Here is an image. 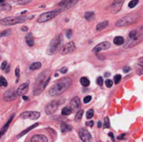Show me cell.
<instances>
[{"label":"cell","instance_id":"obj_1","mask_svg":"<svg viewBox=\"0 0 143 142\" xmlns=\"http://www.w3.org/2000/svg\"><path fill=\"white\" fill-rule=\"evenodd\" d=\"M71 85V80L70 78H63L59 80L55 84H54L49 91L51 96H58L64 93Z\"/></svg>","mask_w":143,"mask_h":142},{"label":"cell","instance_id":"obj_2","mask_svg":"<svg viewBox=\"0 0 143 142\" xmlns=\"http://www.w3.org/2000/svg\"><path fill=\"white\" fill-rule=\"evenodd\" d=\"M141 40H142V34L137 30H132L130 32L129 36H128V38L124 47L126 49L131 48L133 46L137 45V44H139L141 41Z\"/></svg>","mask_w":143,"mask_h":142},{"label":"cell","instance_id":"obj_3","mask_svg":"<svg viewBox=\"0 0 143 142\" xmlns=\"http://www.w3.org/2000/svg\"><path fill=\"white\" fill-rule=\"evenodd\" d=\"M63 42V36L62 34H58L50 41L49 44L47 48V54L49 55H52L58 50L59 47L61 46Z\"/></svg>","mask_w":143,"mask_h":142},{"label":"cell","instance_id":"obj_4","mask_svg":"<svg viewBox=\"0 0 143 142\" xmlns=\"http://www.w3.org/2000/svg\"><path fill=\"white\" fill-rule=\"evenodd\" d=\"M138 14L137 13H130L127 15L124 16L121 18V19H119L116 23V27H124L127 25H131V24L136 23L138 19Z\"/></svg>","mask_w":143,"mask_h":142},{"label":"cell","instance_id":"obj_5","mask_svg":"<svg viewBox=\"0 0 143 142\" xmlns=\"http://www.w3.org/2000/svg\"><path fill=\"white\" fill-rule=\"evenodd\" d=\"M28 19V18L25 16H19V17H7L4 19H2L0 23L2 25L4 26H10V25H15L17 23H24Z\"/></svg>","mask_w":143,"mask_h":142},{"label":"cell","instance_id":"obj_6","mask_svg":"<svg viewBox=\"0 0 143 142\" xmlns=\"http://www.w3.org/2000/svg\"><path fill=\"white\" fill-rule=\"evenodd\" d=\"M46 71H44L38 77V79L36 80V82H35V86L34 89V94L35 95H38L41 93V92L44 90V82L46 81V80L48 79L47 75L45 74Z\"/></svg>","mask_w":143,"mask_h":142},{"label":"cell","instance_id":"obj_7","mask_svg":"<svg viewBox=\"0 0 143 142\" xmlns=\"http://www.w3.org/2000/svg\"><path fill=\"white\" fill-rule=\"evenodd\" d=\"M61 11H62L61 9H56V10H53V11H49V12H46V13H42L39 17L38 22L39 23H44V22H47V21L51 20L52 19H54V18L58 15Z\"/></svg>","mask_w":143,"mask_h":142},{"label":"cell","instance_id":"obj_8","mask_svg":"<svg viewBox=\"0 0 143 142\" xmlns=\"http://www.w3.org/2000/svg\"><path fill=\"white\" fill-rule=\"evenodd\" d=\"M125 0H114L112 4L110 5V10L111 13H117L122 8Z\"/></svg>","mask_w":143,"mask_h":142},{"label":"cell","instance_id":"obj_9","mask_svg":"<svg viewBox=\"0 0 143 142\" xmlns=\"http://www.w3.org/2000/svg\"><path fill=\"white\" fill-rule=\"evenodd\" d=\"M78 2L79 0H63V1H61L59 3V6L60 7L59 9H61L62 11L65 9H69L71 7L76 5Z\"/></svg>","mask_w":143,"mask_h":142},{"label":"cell","instance_id":"obj_10","mask_svg":"<svg viewBox=\"0 0 143 142\" xmlns=\"http://www.w3.org/2000/svg\"><path fill=\"white\" fill-rule=\"evenodd\" d=\"M22 119L38 120L40 117V113L37 111H25L20 115Z\"/></svg>","mask_w":143,"mask_h":142},{"label":"cell","instance_id":"obj_11","mask_svg":"<svg viewBox=\"0 0 143 142\" xmlns=\"http://www.w3.org/2000/svg\"><path fill=\"white\" fill-rule=\"evenodd\" d=\"M74 49H76V44H74V42H70L68 43L67 44L64 45L63 48L60 49V53H61V54H70V53H72L73 51H74Z\"/></svg>","mask_w":143,"mask_h":142},{"label":"cell","instance_id":"obj_12","mask_svg":"<svg viewBox=\"0 0 143 142\" xmlns=\"http://www.w3.org/2000/svg\"><path fill=\"white\" fill-rule=\"evenodd\" d=\"M58 106H59V104L57 101H52L50 103H49L45 108V113L47 114V115H52V114L57 109Z\"/></svg>","mask_w":143,"mask_h":142},{"label":"cell","instance_id":"obj_13","mask_svg":"<svg viewBox=\"0 0 143 142\" xmlns=\"http://www.w3.org/2000/svg\"><path fill=\"white\" fill-rule=\"evenodd\" d=\"M79 135H80V138L83 142H90L91 140V136L90 132L85 129H81Z\"/></svg>","mask_w":143,"mask_h":142},{"label":"cell","instance_id":"obj_14","mask_svg":"<svg viewBox=\"0 0 143 142\" xmlns=\"http://www.w3.org/2000/svg\"><path fill=\"white\" fill-rule=\"evenodd\" d=\"M110 47V44L109 42H102L101 44H99L95 46V47L93 49V52L95 53H98L101 52L102 50H106V49H108Z\"/></svg>","mask_w":143,"mask_h":142},{"label":"cell","instance_id":"obj_15","mask_svg":"<svg viewBox=\"0 0 143 142\" xmlns=\"http://www.w3.org/2000/svg\"><path fill=\"white\" fill-rule=\"evenodd\" d=\"M16 97H17V94L13 90H9L4 93V94H3V99L4 101H12L13 99H15Z\"/></svg>","mask_w":143,"mask_h":142},{"label":"cell","instance_id":"obj_16","mask_svg":"<svg viewBox=\"0 0 143 142\" xmlns=\"http://www.w3.org/2000/svg\"><path fill=\"white\" fill-rule=\"evenodd\" d=\"M31 142H48V139L44 135H35L31 138Z\"/></svg>","mask_w":143,"mask_h":142},{"label":"cell","instance_id":"obj_17","mask_svg":"<svg viewBox=\"0 0 143 142\" xmlns=\"http://www.w3.org/2000/svg\"><path fill=\"white\" fill-rule=\"evenodd\" d=\"M28 90V84H27V83L22 84L19 88H18L17 94H19V95H24V94H25L27 93Z\"/></svg>","mask_w":143,"mask_h":142},{"label":"cell","instance_id":"obj_18","mask_svg":"<svg viewBox=\"0 0 143 142\" xmlns=\"http://www.w3.org/2000/svg\"><path fill=\"white\" fill-rule=\"evenodd\" d=\"M70 106L74 109H77L80 106V99L79 97H74L70 101Z\"/></svg>","mask_w":143,"mask_h":142},{"label":"cell","instance_id":"obj_19","mask_svg":"<svg viewBox=\"0 0 143 142\" xmlns=\"http://www.w3.org/2000/svg\"><path fill=\"white\" fill-rule=\"evenodd\" d=\"M13 117H14V114H13V115L10 116V118H9V120H8V122H7L5 125H4V126H3V128H2V130H1V133H0V136H3V134H4V132L7 130V129H8V127L9 126V125L11 124V122H12V120H13Z\"/></svg>","mask_w":143,"mask_h":142},{"label":"cell","instance_id":"obj_20","mask_svg":"<svg viewBox=\"0 0 143 142\" xmlns=\"http://www.w3.org/2000/svg\"><path fill=\"white\" fill-rule=\"evenodd\" d=\"M25 38H26V43H27V44L28 46H30V47L34 46V40L32 34H28L27 36L25 37Z\"/></svg>","mask_w":143,"mask_h":142},{"label":"cell","instance_id":"obj_21","mask_svg":"<svg viewBox=\"0 0 143 142\" xmlns=\"http://www.w3.org/2000/svg\"><path fill=\"white\" fill-rule=\"evenodd\" d=\"M108 24H109L108 21H104V22L100 23L97 24V26H96V30H97V31H101L102 29H104L106 27L108 26Z\"/></svg>","mask_w":143,"mask_h":142},{"label":"cell","instance_id":"obj_22","mask_svg":"<svg viewBox=\"0 0 143 142\" xmlns=\"http://www.w3.org/2000/svg\"><path fill=\"white\" fill-rule=\"evenodd\" d=\"M39 125V124L38 123H35L34 124V125H32V126H30L29 128H28V129L27 130H24L23 131V132H21L19 135V136H18V138H20V137H22L23 136H24V135H25V134H27L28 132H29V131L31 130H33L34 129V128H35V127H36V126H38Z\"/></svg>","mask_w":143,"mask_h":142},{"label":"cell","instance_id":"obj_23","mask_svg":"<svg viewBox=\"0 0 143 142\" xmlns=\"http://www.w3.org/2000/svg\"><path fill=\"white\" fill-rule=\"evenodd\" d=\"M125 43V40L123 37L121 36H117L114 38V44L116 45H121Z\"/></svg>","mask_w":143,"mask_h":142},{"label":"cell","instance_id":"obj_24","mask_svg":"<svg viewBox=\"0 0 143 142\" xmlns=\"http://www.w3.org/2000/svg\"><path fill=\"white\" fill-rule=\"evenodd\" d=\"M61 131L63 133H65V132H68V131H70L71 130V126L69 125H67L66 123H62L61 124Z\"/></svg>","mask_w":143,"mask_h":142},{"label":"cell","instance_id":"obj_25","mask_svg":"<svg viewBox=\"0 0 143 142\" xmlns=\"http://www.w3.org/2000/svg\"><path fill=\"white\" fill-rule=\"evenodd\" d=\"M41 65H41L40 62H34L29 66V69H30V70H36V69H39V68H40Z\"/></svg>","mask_w":143,"mask_h":142},{"label":"cell","instance_id":"obj_26","mask_svg":"<svg viewBox=\"0 0 143 142\" xmlns=\"http://www.w3.org/2000/svg\"><path fill=\"white\" fill-rule=\"evenodd\" d=\"M13 2L19 5H26L31 3L32 0H13Z\"/></svg>","mask_w":143,"mask_h":142},{"label":"cell","instance_id":"obj_27","mask_svg":"<svg viewBox=\"0 0 143 142\" xmlns=\"http://www.w3.org/2000/svg\"><path fill=\"white\" fill-rule=\"evenodd\" d=\"M94 17H95V13L92 11L87 12L85 13V19H87V20H91Z\"/></svg>","mask_w":143,"mask_h":142},{"label":"cell","instance_id":"obj_28","mask_svg":"<svg viewBox=\"0 0 143 142\" xmlns=\"http://www.w3.org/2000/svg\"><path fill=\"white\" fill-rule=\"evenodd\" d=\"M80 84L83 85V86H88L90 84V80L87 79L86 77H82L80 79Z\"/></svg>","mask_w":143,"mask_h":142},{"label":"cell","instance_id":"obj_29","mask_svg":"<svg viewBox=\"0 0 143 142\" xmlns=\"http://www.w3.org/2000/svg\"><path fill=\"white\" fill-rule=\"evenodd\" d=\"M71 112H72V109H71L69 107H65L63 108L62 111H61V114L63 115H69L71 114Z\"/></svg>","mask_w":143,"mask_h":142},{"label":"cell","instance_id":"obj_30","mask_svg":"<svg viewBox=\"0 0 143 142\" xmlns=\"http://www.w3.org/2000/svg\"><path fill=\"white\" fill-rule=\"evenodd\" d=\"M83 114H84V111H83V109H80V111H79L76 114V121H80V120L82 119V116H83Z\"/></svg>","mask_w":143,"mask_h":142},{"label":"cell","instance_id":"obj_31","mask_svg":"<svg viewBox=\"0 0 143 142\" xmlns=\"http://www.w3.org/2000/svg\"><path fill=\"white\" fill-rule=\"evenodd\" d=\"M0 9H1V10H4V11H10L11 10V6L9 3H3V4H1Z\"/></svg>","mask_w":143,"mask_h":142},{"label":"cell","instance_id":"obj_32","mask_svg":"<svg viewBox=\"0 0 143 142\" xmlns=\"http://www.w3.org/2000/svg\"><path fill=\"white\" fill-rule=\"evenodd\" d=\"M0 86H2V87H7L8 86L7 80L4 79V77H3V76H1V78H0Z\"/></svg>","mask_w":143,"mask_h":142},{"label":"cell","instance_id":"obj_33","mask_svg":"<svg viewBox=\"0 0 143 142\" xmlns=\"http://www.w3.org/2000/svg\"><path fill=\"white\" fill-rule=\"evenodd\" d=\"M139 0H131V1L129 3V4H128V6H129V8L131 9H133L134 7L137 6V4L138 3Z\"/></svg>","mask_w":143,"mask_h":142},{"label":"cell","instance_id":"obj_34","mask_svg":"<svg viewBox=\"0 0 143 142\" xmlns=\"http://www.w3.org/2000/svg\"><path fill=\"white\" fill-rule=\"evenodd\" d=\"M93 115H94V109H90L86 113V118L87 119H91Z\"/></svg>","mask_w":143,"mask_h":142},{"label":"cell","instance_id":"obj_35","mask_svg":"<svg viewBox=\"0 0 143 142\" xmlns=\"http://www.w3.org/2000/svg\"><path fill=\"white\" fill-rule=\"evenodd\" d=\"M121 80V74H116V75L114 76V82H115V84H119Z\"/></svg>","mask_w":143,"mask_h":142},{"label":"cell","instance_id":"obj_36","mask_svg":"<svg viewBox=\"0 0 143 142\" xmlns=\"http://www.w3.org/2000/svg\"><path fill=\"white\" fill-rule=\"evenodd\" d=\"M104 128H110V121L108 117H106L104 119Z\"/></svg>","mask_w":143,"mask_h":142},{"label":"cell","instance_id":"obj_37","mask_svg":"<svg viewBox=\"0 0 143 142\" xmlns=\"http://www.w3.org/2000/svg\"><path fill=\"white\" fill-rule=\"evenodd\" d=\"M10 33H11V30H10V29H7V30L3 31L2 33H1V35H0V36H1V37H4V36H7V35L10 34Z\"/></svg>","mask_w":143,"mask_h":142},{"label":"cell","instance_id":"obj_38","mask_svg":"<svg viewBox=\"0 0 143 142\" xmlns=\"http://www.w3.org/2000/svg\"><path fill=\"white\" fill-rule=\"evenodd\" d=\"M106 85L107 88H110L113 85V81L110 80H106Z\"/></svg>","mask_w":143,"mask_h":142},{"label":"cell","instance_id":"obj_39","mask_svg":"<svg viewBox=\"0 0 143 142\" xmlns=\"http://www.w3.org/2000/svg\"><path fill=\"white\" fill-rule=\"evenodd\" d=\"M96 83H97V84L100 85V86H101V85L103 84V78L99 76L97 78V80H96Z\"/></svg>","mask_w":143,"mask_h":142},{"label":"cell","instance_id":"obj_40","mask_svg":"<svg viewBox=\"0 0 143 142\" xmlns=\"http://www.w3.org/2000/svg\"><path fill=\"white\" fill-rule=\"evenodd\" d=\"M91 99H92V97L91 96V95H88V96L85 97V99H84V103H85V104H87V103H89V102L91 100Z\"/></svg>","mask_w":143,"mask_h":142},{"label":"cell","instance_id":"obj_41","mask_svg":"<svg viewBox=\"0 0 143 142\" xmlns=\"http://www.w3.org/2000/svg\"><path fill=\"white\" fill-rule=\"evenodd\" d=\"M66 36H67L68 38H70L71 36H72V31H71L70 29H68L66 31Z\"/></svg>","mask_w":143,"mask_h":142},{"label":"cell","instance_id":"obj_42","mask_svg":"<svg viewBox=\"0 0 143 142\" xmlns=\"http://www.w3.org/2000/svg\"><path fill=\"white\" fill-rule=\"evenodd\" d=\"M85 125H86L87 126L92 127L93 125H94V121H93V120H90V121H88V122L85 123Z\"/></svg>","mask_w":143,"mask_h":142},{"label":"cell","instance_id":"obj_43","mask_svg":"<svg viewBox=\"0 0 143 142\" xmlns=\"http://www.w3.org/2000/svg\"><path fill=\"white\" fill-rule=\"evenodd\" d=\"M7 61H3V63H2V65H1V69H3V70H4L5 69V68H7Z\"/></svg>","mask_w":143,"mask_h":142},{"label":"cell","instance_id":"obj_44","mask_svg":"<svg viewBox=\"0 0 143 142\" xmlns=\"http://www.w3.org/2000/svg\"><path fill=\"white\" fill-rule=\"evenodd\" d=\"M137 73L139 74H143V67L141 66V67H139V68L137 69Z\"/></svg>","mask_w":143,"mask_h":142},{"label":"cell","instance_id":"obj_45","mask_svg":"<svg viewBox=\"0 0 143 142\" xmlns=\"http://www.w3.org/2000/svg\"><path fill=\"white\" fill-rule=\"evenodd\" d=\"M66 72H67V68H66V67H63V68H61V69H60V73L65 74Z\"/></svg>","mask_w":143,"mask_h":142},{"label":"cell","instance_id":"obj_46","mask_svg":"<svg viewBox=\"0 0 143 142\" xmlns=\"http://www.w3.org/2000/svg\"><path fill=\"white\" fill-rule=\"evenodd\" d=\"M15 75L17 78H19V68H16V69H15Z\"/></svg>","mask_w":143,"mask_h":142},{"label":"cell","instance_id":"obj_47","mask_svg":"<svg viewBox=\"0 0 143 142\" xmlns=\"http://www.w3.org/2000/svg\"><path fill=\"white\" fill-rule=\"evenodd\" d=\"M109 136L111 138V140H113V142H115V137H114V135H113L112 132H110L109 133Z\"/></svg>","mask_w":143,"mask_h":142},{"label":"cell","instance_id":"obj_48","mask_svg":"<svg viewBox=\"0 0 143 142\" xmlns=\"http://www.w3.org/2000/svg\"><path fill=\"white\" fill-rule=\"evenodd\" d=\"M130 70H131V68H130V67H125V69H123L124 73H127V72H129Z\"/></svg>","mask_w":143,"mask_h":142},{"label":"cell","instance_id":"obj_49","mask_svg":"<svg viewBox=\"0 0 143 142\" xmlns=\"http://www.w3.org/2000/svg\"><path fill=\"white\" fill-rule=\"evenodd\" d=\"M139 65L143 67V57H142V58H141L140 59H139Z\"/></svg>","mask_w":143,"mask_h":142},{"label":"cell","instance_id":"obj_50","mask_svg":"<svg viewBox=\"0 0 143 142\" xmlns=\"http://www.w3.org/2000/svg\"><path fill=\"white\" fill-rule=\"evenodd\" d=\"M28 28L27 26H24V27H22V28H21V30L24 31V32H25V31H28Z\"/></svg>","mask_w":143,"mask_h":142},{"label":"cell","instance_id":"obj_51","mask_svg":"<svg viewBox=\"0 0 143 142\" xmlns=\"http://www.w3.org/2000/svg\"><path fill=\"white\" fill-rule=\"evenodd\" d=\"M126 136V134H122V135H121V136H118V139H119V140H121V139H123V138H124V136Z\"/></svg>","mask_w":143,"mask_h":142},{"label":"cell","instance_id":"obj_52","mask_svg":"<svg viewBox=\"0 0 143 142\" xmlns=\"http://www.w3.org/2000/svg\"><path fill=\"white\" fill-rule=\"evenodd\" d=\"M101 125H102L101 122V121H99V122H98V128H101Z\"/></svg>","mask_w":143,"mask_h":142},{"label":"cell","instance_id":"obj_53","mask_svg":"<svg viewBox=\"0 0 143 142\" xmlns=\"http://www.w3.org/2000/svg\"><path fill=\"white\" fill-rule=\"evenodd\" d=\"M7 68H8V69H5V72H6V73H7V72H9V65H8V67H7Z\"/></svg>","mask_w":143,"mask_h":142},{"label":"cell","instance_id":"obj_54","mask_svg":"<svg viewBox=\"0 0 143 142\" xmlns=\"http://www.w3.org/2000/svg\"><path fill=\"white\" fill-rule=\"evenodd\" d=\"M23 99H24V100H28V98L27 96H23Z\"/></svg>","mask_w":143,"mask_h":142},{"label":"cell","instance_id":"obj_55","mask_svg":"<svg viewBox=\"0 0 143 142\" xmlns=\"http://www.w3.org/2000/svg\"><path fill=\"white\" fill-rule=\"evenodd\" d=\"M105 76H106V77L110 76V73H106V74H105Z\"/></svg>","mask_w":143,"mask_h":142},{"label":"cell","instance_id":"obj_56","mask_svg":"<svg viewBox=\"0 0 143 142\" xmlns=\"http://www.w3.org/2000/svg\"><path fill=\"white\" fill-rule=\"evenodd\" d=\"M3 1H4V0H0V3H3Z\"/></svg>","mask_w":143,"mask_h":142},{"label":"cell","instance_id":"obj_57","mask_svg":"<svg viewBox=\"0 0 143 142\" xmlns=\"http://www.w3.org/2000/svg\"><path fill=\"white\" fill-rule=\"evenodd\" d=\"M141 30L143 31V27H141Z\"/></svg>","mask_w":143,"mask_h":142},{"label":"cell","instance_id":"obj_58","mask_svg":"<svg viewBox=\"0 0 143 142\" xmlns=\"http://www.w3.org/2000/svg\"><path fill=\"white\" fill-rule=\"evenodd\" d=\"M98 142H101V141H98Z\"/></svg>","mask_w":143,"mask_h":142}]
</instances>
